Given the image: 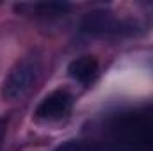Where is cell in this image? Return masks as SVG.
Listing matches in <instances>:
<instances>
[{"instance_id":"1","label":"cell","mask_w":153,"mask_h":151,"mask_svg":"<svg viewBox=\"0 0 153 151\" xmlns=\"http://www.w3.org/2000/svg\"><path fill=\"white\" fill-rule=\"evenodd\" d=\"M109 135L119 151H153V109L117 114L109 123Z\"/></svg>"},{"instance_id":"2","label":"cell","mask_w":153,"mask_h":151,"mask_svg":"<svg viewBox=\"0 0 153 151\" xmlns=\"http://www.w3.org/2000/svg\"><path fill=\"white\" fill-rule=\"evenodd\" d=\"M41 70H43L41 59L34 53L18 61L2 84V91H0L2 98L9 100V101L23 98L32 89V85L38 82Z\"/></svg>"},{"instance_id":"3","label":"cell","mask_w":153,"mask_h":151,"mask_svg":"<svg viewBox=\"0 0 153 151\" xmlns=\"http://www.w3.org/2000/svg\"><path fill=\"white\" fill-rule=\"evenodd\" d=\"M82 30L87 34H96V36H111V34L132 32V27L125 25L121 20L114 18L111 13L94 11V13H87L84 16Z\"/></svg>"},{"instance_id":"4","label":"cell","mask_w":153,"mask_h":151,"mask_svg":"<svg viewBox=\"0 0 153 151\" xmlns=\"http://www.w3.org/2000/svg\"><path fill=\"white\" fill-rule=\"evenodd\" d=\"M71 105H73V96L68 91H53L41 100L34 114L41 121H57L68 115Z\"/></svg>"},{"instance_id":"5","label":"cell","mask_w":153,"mask_h":151,"mask_svg":"<svg viewBox=\"0 0 153 151\" xmlns=\"http://www.w3.org/2000/svg\"><path fill=\"white\" fill-rule=\"evenodd\" d=\"M98 71H100V64L93 55H82L75 61H71L68 66L70 76L84 85H89L91 82H94L98 76Z\"/></svg>"},{"instance_id":"6","label":"cell","mask_w":153,"mask_h":151,"mask_svg":"<svg viewBox=\"0 0 153 151\" xmlns=\"http://www.w3.org/2000/svg\"><path fill=\"white\" fill-rule=\"evenodd\" d=\"M55 151H119L117 148L111 146H102L96 142H87V141H68L61 144Z\"/></svg>"},{"instance_id":"7","label":"cell","mask_w":153,"mask_h":151,"mask_svg":"<svg viewBox=\"0 0 153 151\" xmlns=\"http://www.w3.org/2000/svg\"><path fill=\"white\" fill-rule=\"evenodd\" d=\"M39 11V14L43 16H59L64 11L70 9V4H61V2H43V4H36L34 5Z\"/></svg>"},{"instance_id":"8","label":"cell","mask_w":153,"mask_h":151,"mask_svg":"<svg viewBox=\"0 0 153 151\" xmlns=\"http://www.w3.org/2000/svg\"><path fill=\"white\" fill-rule=\"evenodd\" d=\"M4 135H5V121H2V119H0V146H2Z\"/></svg>"}]
</instances>
